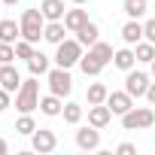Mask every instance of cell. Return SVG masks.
<instances>
[{
  "label": "cell",
  "mask_w": 155,
  "mask_h": 155,
  "mask_svg": "<svg viewBox=\"0 0 155 155\" xmlns=\"http://www.w3.org/2000/svg\"><path fill=\"white\" fill-rule=\"evenodd\" d=\"M146 101L155 107V82H149V91H146Z\"/></svg>",
  "instance_id": "cell-33"
},
{
  "label": "cell",
  "mask_w": 155,
  "mask_h": 155,
  "mask_svg": "<svg viewBox=\"0 0 155 155\" xmlns=\"http://www.w3.org/2000/svg\"><path fill=\"white\" fill-rule=\"evenodd\" d=\"M122 40H125L128 46H137V43L143 40V25H140L137 18L125 21V25H122Z\"/></svg>",
  "instance_id": "cell-17"
},
{
  "label": "cell",
  "mask_w": 155,
  "mask_h": 155,
  "mask_svg": "<svg viewBox=\"0 0 155 155\" xmlns=\"http://www.w3.org/2000/svg\"><path fill=\"white\" fill-rule=\"evenodd\" d=\"M116 152H119V155H134V152H137V146H134V143H119V146H116Z\"/></svg>",
  "instance_id": "cell-31"
},
{
  "label": "cell",
  "mask_w": 155,
  "mask_h": 155,
  "mask_svg": "<svg viewBox=\"0 0 155 155\" xmlns=\"http://www.w3.org/2000/svg\"><path fill=\"white\" fill-rule=\"evenodd\" d=\"M15 131H18V134H25V137H31V134L37 131V122H34V116H31V113H21V116L15 119Z\"/></svg>",
  "instance_id": "cell-27"
},
{
  "label": "cell",
  "mask_w": 155,
  "mask_h": 155,
  "mask_svg": "<svg viewBox=\"0 0 155 155\" xmlns=\"http://www.w3.org/2000/svg\"><path fill=\"white\" fill-rule=\"evenodd\" d=\"M79 70H82L85 76H97V73L104 70V64H101L97 58H91V55H82V58H79Z\"/></svg>",
  "instance_id": "cell-26"
},
{
  "label": "cell",
  "mask_w": 155,
  "mask_h": 155,
  "mask_svg": "<svg viewBox=\"0 0 155 155\" xmlns=\"http://www.w3.org/2000/svg\"><path fill=\"white\" fill-rule=\"evenodd\" d=\"M28 70H31V76H46L52 67H49V55H43V52H34L31 58H28Z\"/></svg>",
  "instance_id": "cell-19"
},
{
  "label": "cell",
  "mask_w": 155,
  "mask_h": 155,
  "mask_svg": "<svg viewBox=\"0 0 155 155\" xmlns=\"http://www.w3.org/2000/svg\"><path fill=\"white\" fill-rule=\"evenodd\" d=\"M0 6H3V0H0Z\"/></svg>",
  "instance_id": "cell-38"
},
{
  "label": "cell",
  "mask_w": 155,
  "mask_h": 155,
  "mask_svg": "<svg viewBox=\"0 0 155 155\" xmlns=\"http://www.w3.org/2000/svg\"><path fill=\"white\" fill-rule=\"evenodd\" d=\"M15 110H18V113H34V110H40V82H37V76L25 79L21 88L15 91Z\"/></svg>",
  "instance_id": "cell-2"
},
{
  "label": "cell",
  "mask_w": 155,
  "mask_h": 155,
  "mask_svg": "<svg viewBox=\"0 0 155 155\" xmlns=\"http://www.w3.org/2000/svg\"><path fill=\"white\" fill-rule=\"evenodd\" d=\"M15 61V43H0V64Z\"/></svg>",
  "instance_id": "cell-29"
},
{
  "label": "cell",
  "mask_w": 155,
  "mask_h": 155,
  "mask_svg": "<svg viewBox=\"0 0 155 155\" xmlns=\"http://www.w3.org/2000/svg\"><path fill=\"white\" fill-rule=\"evenodd\" d=\"M40 113H43V116H52V119L61 116V113H64V97H58V94L49 91L46 97H40Z\"/></svg>",
  "instance_id": "cell-14"
},
{
  "label": "cell",
  "mask_w": 155,
  "mask_h": 155,
  "mask_svg": "<svg viewBox=\"0 0 155 155\" xmlns=\"http://www.w3.org/2000/svg\"><path fill=\"white\" fill-rule=\"evenodd\" d=\"M9 94H12V91H6V88H0V113H3V110L9 107Z\"/></svg>",
  "instance_id": "cell-32"
},
{
  "label": "cell",
  "mask_w": 155,
  "mask_h": 155,
  "mask_svg": "<svg viewBox=\"0 0 155 155\" xmlns=\"http://www.w3.org/2000/svg\"><path fill=\"white\" fill-rule=\"evenodd\" d=\"M122 9H125V15H128V18H140V15H146V12H149V0H125Z\"/></svg>",
  "instance_id": "cell-23"
},
{
  "label": "cell",
  "mask_w": 155,
  "mask_h": 155,
  "mask_svg": "<svg viewBox=\"0 0 155 155\" xmlns=\"http://www.w3.org/2000/svg\"><path fill=\"white\" fill-rule=\"evenodd\" d=\"M40 9H43V15H46V21H64V0H43L40 3Z\"/></svg>",
  "instance_id": "cell-16"
},
{
  "label": "cell",
  "mask_w": 155,
  "mask_h": 155,
  "mask_svg": "<svg viewBox=\"0 0 155 155\" xmlns=\"http://www.w3.org/2000/svg\"><path fill=\"white\" fill-rule=\"evenodd\" d=\"M82 49H85V46H82L79 40H64V43H58V46H55V64H58V67H67V70L76 67L79 58L85 55Z\"/></svg>",
  "instance_id": "cell-3"
},
{
  "label": "cell",
  "mask_w": 155,
  "mask_h": 155,
  "mask_svg": "<svg viewBox=\"0 0 155 155\" xmlns=\"http://www.w3.org/2000/svg\"><path fill=\"white\" fill-rule=\"evenodd\" d=\"M76 40H79L82 46H88V49H91V46L101 40V31H97V25H94V21H88L82 31H76Z\"/></svg>",
  "instance_id": "cell-21"
},
{
  "label": "cell",
  "mask_w": 155,
  "mask_h": 155,
  "mask_svg": "<svg viewBox=\"0 0 155 155\" xmlns=\"http://www.w3.org/2000/svg\"><path fill=\"white\" fill-rule=\"evenodd\" d=\"M61 116H64L67 125H79V122H82V107H79V104H73V101H67Z\"/></svg>",
  "instance_id": "cell-25"
},
{
  "label": "cell",
  "mask_w": 155,
  "mask_h": 155,
  "mask_svg": "<svg viewBox=\"0 0 155 155\" xmlns=\"http://www.w3.org/2000/svg\"><path fill=\"white\" fill-rule=\"evenodd\" d=\"M143 40H149V43H155V18H149V21L143 25Z\"/></svg>",
  "instance_id": "cell-30"
},
{
  "label": "cell",
  "mask_w": 155,
  "mask_h": 155,
  "mask_svg": "<svg viewBox=\"0 0 155 155\" xmlns=\"http://www.w3.org/2000/svg\"><path fill=\"white\" fill-rule=\"evenodd\" d=\"M125 91H128L131 97H146V91H149V73H143V70H128V76H125Z\"/></svg>",
  "instance_id": "cell-7"
},
{
  "label": "cell",
  "mask_w": 155,
  "mask_h": 155,
  "mask_svg": "<svg viewBox=\"0 0 155 155\" xmlns=\"http://www.w3.org/2000/svg\"><path fill=\"white\" fill-rule=\"evenodd\" d=\"M110 122H113V110H110L107 104H91V107H88V125L107 128Z\"/></svg>",
  "instance_id": "cell-11"
},
{
  "label": "cell",
  "mask_w": 155,
  "mask_h": 155,
  "mask_svg": "<svg viewBox=\"0 0 155 155\" xmlns=\"http://www.w3.org/2000/svg\"><path fill=\"white\" fill-rule=\"evenodd\" d=\"M152 76H155V61H152Z\"/></svg>",
  "instance_id": "cell-37"
},
{
  "label": "cell",
  "mask_w": 155,
  "mask_h": 155,
  "mask_svg": "<svg viewBox=\"0 0 155 155\" xmlns=\"http://www.w3.org/2000/svg\"><path fill=\"white\" fill-rule=\"evenodd\" d=\"M155 125V113L149 107H131L125 116H122V128L125 131H146Z\"/></svg>",
  "instance_id": "cell-4"
},
{
  "label": "cell",
  "mask_w": 155,
  "mask_h": 155,
  "mask_svg": "<svg viewBox=\"0 0 155 155\" xmlns=\"http://www.w3.org/2000/svg\"><path fill=\"white\" fill-rule=\"evenodd\" d=\"M34 52H37V49H34V43H28L25 37H21V40L15 43V58H25V61H28V58H31Z\"/></svg>",
  "instance_id": "cell-28"
},
{
  "label": "cell",
  "mask_w": 155,
  "mask_h": 155,
  "mask_svg": "<svg viewBox=\"0 0 155 155\" xmlns=\"http://www.w3.org/2000/svg\"><path fill=\"white\" fill-rule=\"evenodd\" d=\"M46 82H49V91L52 94H58V97H67L70 91H73V79H70V70L67 67H52L49 73H46Z\"/></svg>",
  "instance_id": "cell-5"
},
{
  "label": "cell",
  "mask_w": 155,
  "mask_h": 155,
  "mask_svg": "<svg viewBox=\"0 0 155 155\" xmlns=\"http://www.w3.org/2000/svg\"><path fill=\"white\" fill-rule=\"evenodd\" d=\"M107 107L113 110V116H125V113L134 107V97H131L128 91H110V97H107Z\"/></svg>",
  "instance_id": "cell-10"
},
{
  "label": "cell",
  "mask_w": 155,
  "mask_h": 155,
  "mask_svg": "<svg viewBox=\"0 0 155 155\" xmlns=\"http://www.w3.org/2000/svg\"><path fill=\"white\" fill-rule=\"evenodd\" d=\"M73 3H76V6H82V3H88V0H73Z\"/></svg>",
  "instance_id": "cell-36"
},
{
  "label": "cell",
  "mask_w": 155,
  "mask_h": 155,
  "mask_svg": "<svg viewBox=\"0 0 155 155\" xmlns=\"http://www.w3.org/2000/svg\"><path fill=\"white\" fill-rule=\"evenodd\" d=\"M43 31H46V15H43V9H40V6L25 9V12H21V37L37 46V43L43 40Z\"/></svg>",
  "instance_id": "cell-1"
},
{
  "label": "cell",
  "mask_w": 155,
  "mask_h": 155,
  "mask_svg": "<svg viewBox=\"0 0 155 155\" xmlns=\"http://www.w3.org/2000/svg\"><path fill=\"white\" fill-rule=\"evenodd\" d=\"M21 73L15 70V64H0V88H6V91H18L21 88Z\"/></svg>",
  "instance_id": "cell-9"
},
{
  "label": "cell",
  "mask_w": 155,
  "mask_h": 155,
  "mask_svg": "<svg viewBox=\"0 0 155 155\" xmlns=\"http://www.w3.org/2000/svg\"><path fill=\"white\" fill-rule=\"evenodd\" d=\"M76 146H79L82 152H94V149H101V128H94V125L79 128V131H76Z\"/></svg>",
  "instance_id": "cell-8"
},
{
  "label": "cell",
  "mask_w": 155,
  "mask_h": 155,
  "mask_svg": "<svg viewBox=\"0 0 155 155\" xmlns=\"http://www.w3.org/2000/svg\"><path fill=\"white\" fill-rule=\"evenodd\" d=\"M134 55H137V61H143V64H152V61H155V43H149V40H140V43L134 46Z\"/></svg>",
  "instance_id": "cell-24"
},
{
  "label": "cell",
  "mask_w": 155,
  "mask_h": 155,
  "mask_svg": "<svg viewBox=\"0 0 155 155\" xmlns=\"http://www.w3.org/2000/svg\"><path fill=\"white\" fill-rule=\"evenodd\" d=\"M88 55H91V58H97V61L107 67V64L113 61V55H116V52H113V46H110V43H101V40H97V43L88 49Z\"/></svg>",
  "instance_id": "cell-22"
},
{
  "label": "cell",
  "mask_w": 155,
  "mask_h": 155,
  "mask_svg": "<svg viewBox=\"0 0 155 155\" xmlns=\"http://www.w3.org/2000/svg\"><path fill=\"white\" fill-rule=\"evenodd\" d=\"M18 3V0H3V6H15Z\"/></svg>",
  "instance_id": "cell-35"
},
{
  "label": "cell",
  "mask_w": 155,
  "mask_h": 155,
  "mask_svg": "<svg viewBox=\"0 0 155 155\" xmlns=\"http://www.w3.org/2000/svg\"><path fill=\"white\" fill-rule=\"evenodd\" d=\"M64 25H67V31L70 34H76V31H82L85 25H88V9H67L64 12Z\"/></svg>",
  "instance_id": "cell-12"
},
{
  "label": "cell",
  "mask_w": 155,
  "mask_h": 155,
  "mask_svg": "<svg viewBox=\"0 0 155 155\" xmlns=\"http://www.w3.org/2000/svg\"><path fill=\"white\" fill-rule=\"evenodd\" d=\"M6 152H9V143H6L3 137H0V155H6Z\"/></svg>",
  "instance_id": "cell-34"
},
{
  "label": "cell",
  "mask_w": 155,
  "mask_h": 155,
  "mask_svg": "<svg viewBox=\"0 0 155 155\" xmlns=\"http://www.w3.org/2000/svg\"><path fill=\"white\" fill-rule=\"evenodd\" d=\"M31 149L40 152V155L55 152V149H58V137H55V131H49V128H37V131L31 134Z\"/></svg>",
  "instance_id": "cell-6"
},
{
  "label": "cell",
  "mask_w": 155,
  "mask_h": 155,
  "mask_svg": "<svg viewBox=\"0 0 155 155\" xmlns=\"http://www.w3.org/2000/svg\"><path fill=\"white\" fill-rule=\"evenodd\" d=\"M21 40V25L12 18H0V43H18Z\"/></svg>",
  "instance_id": "cell-15"
},
{
  "label": "cell",
  "mask_w": 155,
  "mask_h": 155,
  "mask_svg": "<svg viewBox=\"0 0 155 155\" xmlns=\"http://www.w3.org/2000/svg\"><path fill=\"white\" fill-rule=\"evenodd\" d=\"M107 97H110V88H107L104 82H91V85H88V91H85L88 107H91V104H107Z\"/></svg>",
  "instance_id": "cell-20"
},
{
  "label": "cell",
  "mask_w": 155,
  "mask_h": 155,
  "mask_svg": "<svg viewBox=\"0 0 155 155\" xmlns=\"http://www.w3.org/2000/svg\"><path fill=\"white\" fill-rule=\"evenodd\" d=\"M67 25L64 21H46V31H43V40L46 43H52V46H58V43H64L67 40Z\"/></svg>",
  "instance_id": "cell-13"
},
{
  "label": "cell",
  "mask_w": 155,
  "mask_h": 155,
  "mask_svg": "<svg viewBox=\"0 0 155 155\" xmlns=\"http://www.w3.org/2000/svg\"><path fill=\"white\" fill-rule=\"evenodd\" d=\"M113 64L119 67V70H134V64H137V55H134V49L131 46H125V49H119L116 55H113Z\"/></svg>",
  "instance_id": "cell-18"
}]
</instances>
